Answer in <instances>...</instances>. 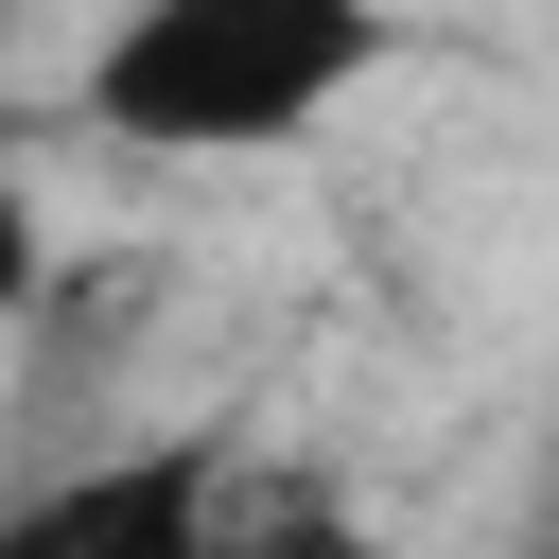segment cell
Here are the masks:
<instances>
[{"label":"cell","instance_id":"6da1fadb","mask_svg":"<svg viewBox=\"0 0 559 559\" xmlns=\"http://www.w3.org/2000/svg\"><path fill=\"white\" fill-rule=\"evenodd\" d=\"M402 0H122L70 70V122L122 157H280L384 87Z\"/></svg>","mask_w":559,"mask_h":559},{"label":"cell","instance_id":"7a4b0ae2","mask_svg":"<svg viewBox=\"0 0 559 559\" xmlns=\"http://www.w3.org/2000/svg\"><path fill=\"white\" fill-rule=\"evenodd\" d=\"M227 472H245L227 419H157V437H105L87 472H52L35 524H52V559H210L227 542Z\"/></svg>","mask_w":559,"mask_h":559},{"label":"cell","instance_id":"3957f363","mask_svg":"<svg viewBox=\"0 0 559 559\" xmlns=\"http://www.w3.org/2000/svg\"><path fill=\"white\" fill-rule=\"evenodd\" d=\"M210 559H384V524H367L349 472L280 454V472H227V542H210Z\"/></svg>","mask_w":559,"mask_h":559},{"label":"cell","instance_id":"277c9868","mask_svg":"<svg viewBox=\"0 0 559 559\" xmlns=\"http://www.w3.org/2000/svg\"><path fill=\"white\" fill-rule=\"evenodd\" d=\"M52 297V192H35V157L0 140V332Z\"/></svg>","mask_w":559,"mask_h":559}]
</instances>
